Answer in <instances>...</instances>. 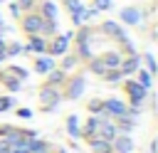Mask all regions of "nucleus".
<instances>
[{"label": "nucleus", "mask_w": 158, "mask_h": 153, "mask_svg": "<svg viewBox=\"0 0 158 153\" xmlns=\"http://www.w3.org/2000/svg\"><path fill=\"white\" fill-rule=\"evenodd\" d=\"M123 91L128 94V106L131 109H138V111H143V101H146V89L136 81V79H128V81H123Z\"/></svg>", "instance_id": "f257e3e1"}, {"label": "nucleus", "mask_w": 158, "mask_h": 153, "mask_svg": "<svg viewBox=\"0 0 158 153\" xmlns=\"http://www.w3.org/2000/svg\"><path fill=\"white\" fill-rule=\"evenodd\" d=\"M5 59H7V54H0V64H2V62H5Z\"/></svg>", "instance_id": "37998d69"}, {"label": "nucleus", "mask_w": 158, "mask_h": 153, "mask_svg": "<svg viewBox=\"0 0 158 153\" xmlns=\"http://www.w3.org/2000/svg\"><path fill=\"white\" fill-rule=\"evenodd\" d=\"M27 52L35 54H47V37L44 35H30V44H25Z\"/></svg>", "instance_id": "9b49d317"}, {"label": "nucleus", "mask_w": 158, "mask_h": 153, "mask_svg": "<svg viewBox=\"0 0 158 153\" xmlns=\"http://www.w3.org/2000/svg\"><path fill=\"white\" fill-rule=\"evenodd\" d=\"M0 81L7 86V91H20V89H22V81H20L17 76H12L7 69H5V72H0Z\"/></svg>", "instance_id": "a211bd4d"}, {"label": "nucleus", "mask_w": 158, "mask_h": 153, "mask_svg": "<svg viewBox=\"0 0 158 153\" xmlns=\"http://www.w3.org/2000/svg\"><path fill=\"white\" fill-rule=\"evenodd\" d=\"M74 37V32H64V35H57L52 42H47V54L49 57H62V54H67V49H69V39Z\"/></svg>", "instance_id": "f03ea898"}, {"label": "nucleus", "mask_w": 158, "mask_h": 153, "mask_svg": "<svg viewBox=\"0 0 158 153\" xmlns=\"http://www.w3.org/2000/svg\"><path fill=\"white\" fill-rule=\"evenodd\" d=\"M40 15H42L44 20H57L59 10H57V5H54L52 0H44V2L40 5Z\"/></svg>", "instance_id": "aec40b11"}, {"label": "nucleus", "mask_w": 158, "mask_h": 153, "mask_svg": "<svg viewBox=\"0 0 158 153\" xmlns=\"http://www.w3.org/2000/svg\"><path fill=\"white\" fill-rule=\"evenodd\" d=\"M49 143L42 138H27V153H49Z\"/></svg>", "instance_id": "6ab92c4d"}, {"label": "nucleus", "mask_w": 158, "mask_h": 153, "mask_svg": "<svg viewBox=\"0 0 158 153\" xmlns=\"http://www.w3.org/2000/svg\"><path fill=\"white\" fill-rule=\"evenodd\" d=\"M126 111H128V106H126L121 99H106V101H104V114L111 116V118H118V116H123Z\"/></svg>", "instance_id": "1a4fd4ad"}, {"label": "nucleus", "mask_w": 158, "mask_h": 153, "mask_svg": "<svg viewBox=\"0 0 158 153\" xmlns=\"http://www.w3.org/2000/svg\"><path fill=\"white\" fill-rule=\"evenodd\" d=\"M64 84H67V91H64L62 96H64V99H72V101H74V99H79V96L84 94V89H86V79H84L81 74H79V76L67 79Z\"/></svg>", "instance_id": "20e7f679"}, {"label": "nucleus", "mask_w": 158, "mask_h": 153, "mask_svg": "<svg viewBox=\"0 0 158 153\" xmlns=\"http://www.w3.org/2000/svg\"><path fill=\"white\" fill-rule=\"evenodd\" d=\"M37 96H40V104L42 106H59V101H62L59 86H49V84H44Z\"/></svg>", "instance_id": "39448f33"}, {"label": "nucleus", "mask_w": 158, "mask_h": 153, "mask_svg": "<svg viewBox=\"0 0 158 153\" xmlns=\"http://www.w3.org/2000/svg\"><path fill=\"white\" fill-rule=\"evenodd\" d=\"M101 32H104V35H109V37H114V39H118L121 44H128V42H131V39L126 37V32L118 27V22H114V20L104 22V25H101Z\"/></svg>", "instance_id": "6e6552de"}, {"label": "nucleus", "mask_w": 158, "mask_h": 153, "mask_svg": "<svg viewBox=\"0 0 158 153\" xmlns=\"http://www.w3.org/2000/svg\"><path fill=\"white\" fill-rule=\"evenodd\" d=\"M15 2H17L20 10H30V7H35V0H15Z\"/></svg>", "instance_id": "f704fd0d"}, {"label": "nucleus", "mask_w": 158, "mask_h": 153, "mask_svg": "<svg viewBox=\"0 0 158 153\" xmlns=\"http://www.w3.org/2000/svg\"><path fill=\"white\" fill-rule=\"evenodd\" d=\"M17 116H20V118H30L32 111H30V109H17Z\"/></svg>", "instance_id": "e433bc0d"}, {"label": "nucleus", "mask_w": 158, "mask_h": 153, "mask_svg": "<svg viewBox=\"0 0 158 153\" xmlns=\"http://www.w3.org/2000/svg\"><path fill=\"white\" fill-rule=\"evenodd\" d=\"M96 10H111V0H94Z\"/></svg>", "instance_id": "72a5a7b5"}, {"label": "nucleus", "mask_w": 158, "mask_h": 153, "mask_svg": "<svg viewBox=\"0 0 158 153\" xmlns=\"http://www.w3.org/2000/svg\"><path fill=\"white\" fill-rule=\"evenodd\" d=\"M141 64H146V72H148V74H156V72H158V67H156V57H153L151 52H146V54L141 57Z\"/></svg>", "instance_id": "cd10ccee"}, {"label": "nucleus", "mask_w": 158, "mask_h": 153, "mask_svg": "<svg viewBox=\"0 0 158 153\" xmlns=\"http://www.w3.org/2000/svg\"><path fill=\"white\" fill-rule=\"evenodd\" d=\"M54 67H57L54 57H49V54H37V59H35V72H37V74H47V72H52Z\"/></svg>", "instance_id": "f8f14e48"}, {"label": "nucleus", "mask_w": 158, "mask_h": 153, "mask_svg": "<svg viewBox=\"0 0 158 153\" xmlns=\"http://www.w3.org/2000/svg\"><path fill=\"white\" fill-rule=\"evenodd\" d=\"M118 17H121V22H126V25H138V22L143 20V12H141L138 7H123V10L118 12Z\"/></svg>", "instance_id": "ddd939ff"}, {"label": "nucleus", "mask_w": 158, "mask_h": 153, "mask_svg": "<svg viewBox=\"0 0 158 153\" xmlns=\"http://www.w3.org/2000/svg\"><path fill=\"white\" fill-rule=\"evenodd\" d=\"M7 72H10L12 76H17L20 81H25V79H27V74H30V72H27L25 67H20V64H10V67H7Z\"/></svg>", "instance_id": "c756f323"}, {"label": "nucleus", "mask_w": 158, "mask_h": 153, "mask_svg": "<svg viewBox=\"0 0 158 153\" xmlns=\"http://www.w3.org/2000/svg\"><path fill=\"white\" fill-rule=\"evenodd\" d=\"M49 153H52V151H49Z\"/></svg>", "instance_id": "09e8293b"}, {"label": "nucleus", "mask_w": 158, "mask_h": 153, "mask_svg": "<svg viewBox=\"0 0 158 153\" xmlns=\"http://www.w3.org/2000/svg\"><path fill=\"white\" fill-rule=\"evenodd\" d=\"M106 153H114V151H106Z\"/></svg>", "instance_id": "49530a36"}, {"label": "nucleus", "mask_w": 158, "mask_h": 153, "mask_svg": "<svg viewBox=\"0 0 158 153\" xmlns=\"http://www.w3.org/2000/svg\"><path fill=\"white\" fill-rule=\"evenodd\" d=\"M59 153H67V151H64V148H59Z\"/></svg>", "instance_id": "a18cd8bd"}, {"label": "nucleus", "mask_w": 158, "mask_h": 153, "mask_svg": "<svg viewBox=\"0 0 158 153\" xmlns=\"http://www.w3.org/2000/svg\"><path fill=\"white\" fill-rule=\"evenodd\" d=\"M5 47H7V44H5V39L0 37V54H5Z\"/></svg>", "instance_id": "a19ab883"}, {"label": "nucleus", "mask_w": 158, "mask_h": 153, "mask_svg": "<svg viewBox=\"0 0 158 153\" xmlns=\"http://www.w3.org/2000/svg\"><path fill=\"white\" fill-rule=\"evenodd\" d=\"M96 126H99V116H89L86 123H84V128H81V136L84 138H91L96 133Z\"/></svg>", "instance_id": "4be33fe9"}, {"label": "nucleus", "mask_w": 158, "mask_h": 153, "mask_svg": "<svg viewBox=\"0 0 158 153\" xmlns=\"http://www.w3.org/2000/svg\"><path fill=\"white\" fill-rule=\"evenodd\" d=\"M77 57L79 59H91V44L89 42H77Z\"/></svg>", "instance_id": "bb28decb"}, {"label": "nucleus", "mask_w": 158, "mask_h": 153, "mask_svg": "<svg viewBox=\"0 0 158 153\" xmlns=\"http://www.w3.org/2000/svg\"><path fill=\"white\" fill-rule=\"evenodd\" d=\"M67 133L72 141H79L81 138V128H79V116L77 114H69L67 116Z\"/></svg>", "instance_id": "f3484780"}, {"label": "nucleus", "mask_w": 158, "mask_h": 153, "mask_svg": "<svg viewBox=\"0 0 158 153\" xmlns=\"http://www.w3.org/2000/svg\"><path fill=\"white\" fill-rule=\"evenodd\" d=\"M10 151V146H7V141L5 138H0V153H7Z\"/></svg>", "instance_id": "58836bf2"}, {"label": "nucleus", "mask_w": 158, "mask_h": 153, "mask_svg": "<svg viewBox=\"0 0 158 153\" xmlns=\"http://www.w3.org/2000/svg\"><path fill=\"white\" fill-rule=\"evenodd\" d=\"M101 79H104L106 84H118V81H123V76H121L118 67H116V69H106V72L101 74Z\"/></svg>", "instance_id": "a878e982"}, {"label": "nucleus", "mask_w": 158, "mask_h": 153, "mask_svg": "<svg viewBox=\"0 0 158 153\" xmlns=\"http://www.w3.org/2000/svg\"><path fill=\"white\" fill-rule=\"evenodd\" d=\"M44 76H47V84H49V86H64V81H67V72L59 69V67H54V69L47 72Z\"/></svg>", "instance_id": "dca6fc26"}, {"label": "nucleus", "mask_w": 158, "mask_h": 153, "mask_svg": "<svg viewBox=\"0 0 158 153\" xmlns=\"http://www.w3.org/2000/svg\"><path fill=\"white\" fill-rule=\"evenodd\" d=\"M136 74H138V79H136V81H138V84H141V86H143L146 91H151V86H153V74H148V72H146L143 67H141V69H138Z\"/></svg>", "instance_id": "5701e85b"}, {"label": "nucleus", "mask_w": 158, "mask_h": 153, "mask_svg": "<svg viewBox=\"0 0 158 153\" xmlns=\"http://www.w3.org/2000/svg\"><path fill=\"white\" fill-rule=\"evenodd\" d=\"M89 62V72L91 74H96V76H101L104 72H106V67H104V62H101V57H91V59H86Z\"/></svg>", "instance_id": "393cba45"}, {"label": "nucleus", "mask_w": 158, "mask_h": 153, "mask_svg": "<svg viewBox=\"0 0 158 153\" xmlns=\"http://www.w3.org/2000/svg\"><path fill=\"white\" fill-rule=\"evenodd\" d=\"M22 30H25L27 35H42V30H44V17H42L40 12L25 15V17H22Z\"/></svg>", "instance_id": "7ed1b4c3"}, {"label": "nucleus", "mask_w": 158, "mask_h": 153, "mask_svg": "<svg viewBox=\"0 0 158 153\" xmlns=\"http://www.w3.org/2000/svg\"><path fill=\"white\" fill-rule=\"evenodd\" d=\"M27 49H25V44H20V42H12V44H7L5 47V54L7 57H17V54H25Z\"/></svg>", "instance_id": "c85d7f7f"}, {"label": "nucleus", "mask_w": 158, "mask_h": 153, "mask_svg": "<svg viewBox=\"0 0 158 153\" xmlns=\"http://www.w3.org/2000/svg\"><path fill=\"white\" fill-rule=\"evenodd\" d=\"M20 12H22V10L17 7V2H10V15H12V17H20Z\"/></svg>", "instance_id": "c9c22d12"}, {"label": "nucleus", "mask_w": 158, "mask_h": 153, "mask_svg": "<svg viewBox=\"0 0 158 153\" xmlns=\"http://www.w3.org/2000/svg\"><path fill=\"white\" fill-rule=\"evenodd\" d=\"M89 148H91L94 153H106V151H111V141H104V138H99V136H91V138H89Z\"/></svg>", "instance_id": "412c9836"}, {"label": "nucleus", "mask_w": 158, "mask_h": 153, "mask_svg": "<svg viewBox=\"0 0 158 153\" xmlns=\"http://www.w3.org/2000/svg\"><path fill=\"white\" fill-rule=\"evenodd\" d=\"M10 106H15L12 96H0V114L2 111H10Z\"/></svg>", "instance_id": "473e14b6"}, {"label": "nucleus", "mask_w": 158, "mask_h": 153, "mask_svg": "<svg viewBox=\"0 0 158 153\" xmlns=\"http://www.w3.org/2000/svg\"><path fill=\"white\" fill-rule=\"evenodd\" d=\"M138 69H141V57H138V54H128V57H123L121 64H118L121 76H131V74H136Z\"/></svg>", "instance_id": "0eeeda50"}, {"label": "nucleus", "mask_w": 158, "mask_h": 153, "mask_svg": "<svg viewBox=\"0 0 158 153\" xmlns=\"http://www.w3.org/2000/svg\"><path fill=\"white\" fill-rule=\"evenodd\" d=\"M77 64H79V57H77V54H62V64H59V69L72 72Z\"/></svg>", "instance_id": "b1692460"}, {"label": "nucleus", "mask_w": 158, "mask_h": 153, "mask_svg": "<svg viewBox=\"0 0 158 153\" xmlns=\"http://www.w3.org/2000/svg\"><path fill=\"white\" fill-rule=\"evenodd\" d=\"M86 109H89L91 116H101V114H104V101H101V99H91Z\"/></svg>", "instance_id": "7c9ffc66"}, {"label": "nucleus", "mask_w": 158, "mask_h": 153, "mask_svg": "<svg viewBox=\"0 0 158 153\" xmlns=\"http://www.w3.org/2000/svg\"><path fill=\"white\" fill-rule=\"evenodd\" d=\"M7 153H22V151H15V148H10V151H7Z\"/></svg>", "instance_id": "c03bdc74"}, {"label": "nucleus", "mask_w": 158, "mask_h": 153, "mask_svg": "<svg viewBox=\"0 0 158 153\" xmlns=\"http://www.w3.org/2000/svg\"><path fill=\"white\" fill-rule=\"evenodd\" d=\"M42 111L44 114H52V111H57V106H42Z\"/></svg>", "instance_id": "ea45409f"}, {"label": "nucleus", "mask_w": 158, "mask_h": 153, "mask_svg": "<svg viewBox=\"0 0 158 153\" xmlns=\"http://www.w3.org/2000/svg\"><path fill=\"white\" fill-rule=\"evenodd\" d=\"M114 123H116V131H118V133H126V136H131V131L136 128V118H133V116H128V114H123V116L114 118Z\"/></svg>", "instance_id": "4468645a"}, {"label": "nucleus", "mask_w": 158, "mask_h": 153, "mask_svg": "<svg viewBox=\"0 0 158 153\" xmlns=\"http://www.w3.org/2000/svg\"><path fill=\"white\" fill-rule=\"evenodd\" d=\"M156 146H158V143L153 141V143H151V151H148V153H156Z\"/></svg>", "instance_id": "79ce46f5"}, {"label": "nucleus", "mask_w": 158, "mask_h": 153, "mask_svg": "<svg viewBox=\"0 0 158 153\" xmlns=\"http://www.w3.org/2000/svg\"><path fill=\"white\" fill-rule=\"evenodd\" d=\"M57 20H44V30H42V35H57Z\"/></svg>", "instance_id": "2f4dec72"}, {"label": "nucleus", "mask_w": 158, "mask_h": 153, "mask_svg": "<svg viewBox=\"0 0 158 153\" xmlns=\"http://www.w3.org/2000/svg\"><path fill=\"white\" fill-rule=\"evenodd\" d=\"M0 25H2V17H0Z\"/></svg>", "instance_id": "de8ad7c7"}, {"label": "nucleus", "mask_w": 158, "mask_h": 153, "mask_svg": "<svg viewBox=\"0 0 158 153\" xmlns=\"http://www.w3.org/2000/svg\"><path fill=\"white\" fill-rule=\"evenodd\" d=\"M12 128H15V126H10V123H2V126H0V136H7Z\"/></svg>", "instance_id": "4c0bfd02"}, {"label": "nucleus", "mask_w": 158, "mask_h": 153, "mask_svg": "<svg viewBox=\"0 0 158 153\" xmlns=\"http://www.w3.org/2000/svg\"><path fill=\"white\" fill-rule=\"evenodd\" d=\"M94 136H99V138H104V141H114V138L118 136L114 118H99V126H96V133H94Z\"/></svg>", "instance_id": "423d86ee"}, {"label": "nucleus", "mask_w": 158, "mask_h": 153, "mask_svg": "<svg viewBox=\"0 0 158 153\" xmlns=\"http://www.w3.org/2000/svg\"><path fill=\"white\" fill-rule=\"evenodd\" d=\"M111 151H114V153H131V151H133V141H131V136L118 133V136L111 141Z\"/></svg>", "instance_id": "9d476101"}, {"label": "nucleus", "mask_w": 158, "mask_h": 153, "mask_svg": "<svg viewBox=\"0 0 158 153\" xmlns=\"http://www.w3.org/2000/svg\"><path fill=\"white\" fill-rule=\"evenodd\" d=\"M99 57H101V62H104L106 69H116V67L121 64V59H123V54H121L118 49H109V52H104V54H99Z\"/></svg>", "instance_id": "2eb2a0df"}]
</instances>
